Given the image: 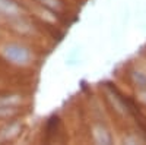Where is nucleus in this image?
I'll return each mask as SVG.
<instances>
[{
  "label": "nucleus",
  "mask_w": 146,
  "mask_h": 145,
  "mask_svg": "<svg viewBox=\"0 0 146 145\" xmlns=\"http://www.w3.org/2000/svg\"><path fill=\"white\" fill-rule=\"evenodd\" d=\"M19 12L18 6L12 0H0V13L3 15H16Z\"/></svg>",
  "instance_id": "nucleus-2"
},
{
  "label": "nucleus",
  "mask_w": 146,
  "mask_h": 145,
  "mask_svg": "<svg viewBox=\"0 0 146 145\" xmlns=\"http://www.w3.org/2000/svg\"><path fill=\"white\" fill-rule=\"evenodd\" d=\"M3 54H5V57L9 60V62L16 63V65H23V63H27L28 59H29L28 50H25L23 47L16 45V44L6 45L5 50H3Z\"/></svg>",
  "instance_id": "nucleus-1"
}]
</instances>
